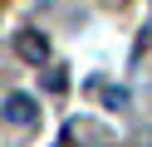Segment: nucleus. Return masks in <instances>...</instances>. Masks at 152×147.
Instances as JSON below:
<instances>
[{
	"instance_id": "3",
	"label": "nucleus",
	"mask_w": 152,
	"mask_h": 147,
	"mask_svg": "<svg viewBox=\"0 0 152 147\" xmlns=\"http://www.w3.org/2000/svg\"><path fill=\"white\" fill-rule=\"evenodd\" d=\"M108 108H128V93L123 88H108Z\"/></svg>"
},
{
	"instance_id": "2",
	"label": "nucleus",
	"mask_w": 152,
	"mask_h": 147,
	"mask_svg": "<svg viewBox=\"0 0 152 147\" xmlns=\"http://www.w3.org/2000/svg\"><path fill=\"white\" fill-rule=\"evenodd\" d=\"M5 118H10V123H34L39 108H34L30 93H10V98H5Z\"/></svg>"
},
{
	"instance_id": "1",
	"label": "nucleus",
	"mask_w": 152,
	"mask_h": 147,
	"mask_svg": "<svg viewBox=\"0 0 152 147\" xmlns=\"http://www.w3.org/2000/svg\"><path fill=\"white\" fill-rule=\"evenodd\" d=\"M15 49H20V59H30V64H44V59H49V44H44V34H34V29H20V34H15Z\"/></svg>"
}]
</instances>
